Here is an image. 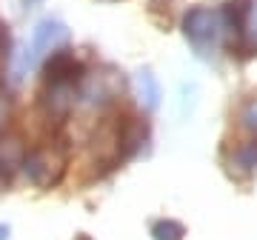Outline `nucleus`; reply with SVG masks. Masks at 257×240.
I'll return each instance as SVG.
<instances>
[{
    "instance_id": "14",
    "label": "nucleus",
    "mask_w": 257,
    "mask_h": 240,
    "mask_svg": "<svg viewBox=\"0 0 257 240\" xmlns=\"http://www.w3.org/2000/svg\"><path fill=\"white\" fill-rule=\"evenodd\" d=\"M26 3H40V0H26Z\"/></svg>"
},
{
    "instance_id": "10",
    "label": "nucleus",
    "mask_w": 257,
    "mask_h": 240,
    "mask_svg": "<svg viewBox=\"0 0 257 240\" xmlns=\"http://www.w3.org/2000/svg\"><path fill=\"white\" fill-rule=\"evenodd\" d=\"M240 120H243V129L251 132V135H257V97L246 103V109H243Z\"/></svg>"
},
{
    "instance_id": "13",
    "label": "nucleus",
    "mask_w": 257,
    "mask_h": 240,
    "mask_svg": "<svg viewBox=\"0 0 257 240\" xmlns=\"http://www.w3.org/2000/svg\"><path fill=\"white\" fill-rule=\"evenodd\" d=\"M6 237H9V229H6V226L0 223V240H6Z\"/></svg>"
},
{
    "instance_id": "7",
    "label": "nucleus",
    "mask_w": 257,
    "mask_h": 240,
    "mask_svg": "<svg viewBox=\"0 0 257 240\" xmlns=\"http://www.w3.org/2000/svg\"><path fill=\"white\" fill-rule=\"evenodd\" d=\"M23 146L20 140H3L0 143V166L3 169H15V166H23Z\"/></svg>"
},
{
    "instance_id": "2",
    "label": "nucleus",
    "mask_w": 257,
    "mask_h": 240,
    "mask_svg": "<svg viewBox=\"0 0 257 240\" xmlns=\"http://www.w3.org/2000/svg\"><path fill=\"white\" fill-rule=\"evenodd\" d=\"M63 169H66V157L57 146H37L23 157V175L37 189L55 186L63 175Z\"/></svg>"
},
{
    "instance_id": "12",
    "label": "nucleus",
    "mask_w": 257,
    "mask_h": 240,
    "mask_svg": "<svg viewBox=\"0 0 257 240\" xmlns=\"http://www.w3.org/2000/svg\"><path fill=\"white\" fill-rule=\"evenodd\" d=\"M6 117H9V106H6V103L0 100V129L6 126Z\"/></svg>"
},
{
    "instance_id": "11",
    "label": "nucleus",
    "mask_w": 257,
    "mask_h": 240,
    "mask_svg": "<svg viewBox=\"0 0 257 240\" xmlns=\"http://www.w3.org/2000/svg\"><path fill=\"white\" fill-rule=\"evenodd\" d=\"M246 35H248V46H251V49H257V9L251 12V23H248Z\"/></svg>"
},
{
    "instance_id": "3",
    "label": "nucleus",
    "mask_w": 257,
    "mask_h": 240,
    "mask_svg": "<svg viewBox=\"0 0 257 240\" xmlns=\"http://www.w3.org/2000/svg\"><path fill=\"white\" fill-rule=\"evenodd\" d=\"M43 77H46V83L74 86L83 77V66H80V60H77L72 52L57 49V52H52V55H49L46 66H43Z\"/></svg>"
},
{
    "instance_id": "6",
    "label": "nucleus",
    "mask_w": 257,
    "mask_h": 240,
    "mask_svg": "<svg viewBox=\"0 0 257 240\" xmlns=\"http://www.w3.org/2000/svg\"><path fill=\"white\" fill-rule=\"evenodd\" d=\"M135 86H138L140 103H143L149 111H155L157 106H160V83H157V77L149 72V69H143V72H138V77H135Z\"/></svg>"
},
{
    "instance_id": "5",
    "label": "nucleus",
    "mask_w": 257,
    "mask_h": 240,
    "mask_svg": "<svg viewBox=\"0 0 257 240\" xmlns=\"http://www.w3.org/2000/svg\"><path fill=\"white\" fill-rule=\"evenodd\" d=\"M74 106V86H57V83H46L43 92V109L52 117H66Z\"/></svg>"
},
{
    "instance_id": "8",
    "label": "nucleus",
    "mask_w": 257,
    "mask_h": 240,
    "mask_svg": "<svg viewBox=\"0 0 257 240\" xmlns=\"http://www.w3.org/2000/svg\"><path fill=\"white\" fill-rule=\"evenodd\" d=\"M152 234L155 240H183V226L175 220H157L152 226Z\"/></svg>"
},
{
    "instance_id": "1",
    "label": "nucleus",
    "mask_w": 257,
    "mask_h": 240,
    "mask_svg": "<svg viewBox=\"0 0 257 240\" xmlns=\"http://www.w3.org/2000/svg\"><path fill=\"white\" fill-rule=\"evenodd\" d=\"M183 35L200 55H211L220 46V37L226 35V18L214 9H189L183 15Z\"/></svg>"
},
{
    "instance_id": "9",
    "label": "nucleus",
    "mask_w": 257,
    "mask_h": 240,
    "mask_svg": "<svg viewBox=\"0 0 257 240\" xmlns=\"http://www.w3.org/2000/svg\"><path fill=\"white\" fill-rule=\"evenodd\" d=\"M234 163H237L240 169H246V172H251V169L257 166V140L254 143H248V146H243V149H237Z\"/></svg>"
},
{
    "instance_id": "4",
    "label": "nucleus",
    "mask_w": 257,
    "mask_h": 240,
    "mask_svg": "<svg viewBox=\"0 0 257 240\" xmlns=\"http://www.w3.org/2000/svg\"><path fill=\"white\" fill-rule=\"evenodd\" d=\"M66 40H69V29L63 23H57V20H43L40 26L35 29V35H32V60L43 55H52L57 49L63 46Z\"/></svg>"
}]
</instances>
